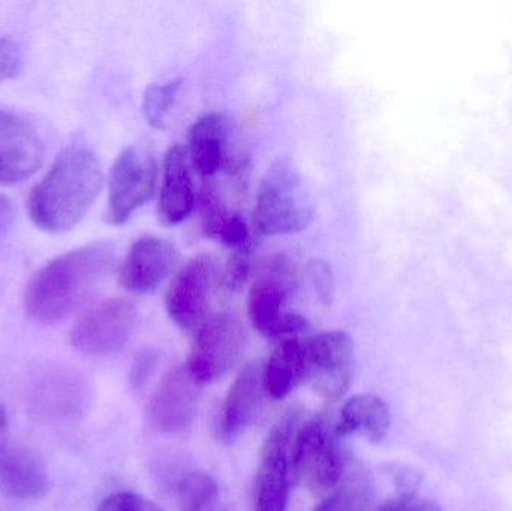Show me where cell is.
I'll return each mask as SVG.
<instances>
[{"label":"cell","mask_w":512,"mask_h":511,"mask_svg":"<svg viewBox=\"0 0 512 511\" xmlns=\"http://www.w3.org/2000/svg\"><path fill=\"white\" fill-rule=\"evenodd\" d=\"M96 511H162V509L143 495L119 492L108 497Z\"/></svg>","instance_id":"27"},{"label":"cell","mask_w":512,"mask_h":511,"mask_svg":"<svg viewBox=\"0 0 512 511\" xmlns=\"http://www.w3.org/2000/svg\"><path fill=\"white\" fill-rule=\"evenodd\" d=\"M313 219V203L300 177L286 167L271 168L259 188L254 224L259 234L279 236L306 230Z\"/></svg>","instance_id":"5"},{"label":"cell","mask_w":512,"mask_h":511,"mask_svg":"<svg viewBox=\"0 0 512 511\" xmlns=\"http://www.w3.org/2000/svg\"><path fill=\"white\" fill-rule=\"evenodd\" d=\"M83 383L72 372L44 375L32 390L33 411L44 419H68L80 413L84 404Z\"/></svg>","instance_id":"19"},{"label":"cell","mask_w":512,"mask_h":511,"mask_svg":"<svg viewBox=\"0 0 512 511\" xmlns=\"http://www.w3.org/2000/svg\"><path fill=\"white\" fill-rule=\"evenodd\" d=\"M245 350V332L233 315L210 317L195 335L186 371L198 387L212 386L239 363Z\"/></svg>","instance_id":"6"},{"label":"cell","mask_w":512,"mask_h":511,"mask_svg":"<svg viewBox=\"0 0 512 511\" xmlns=\"http://www.w3.org/2000/svg\"><path fill=\"white\" fill-rule=\"evenodd\" d=\"M15 219V207L11 200L0 195V237L9 230Z\"/></svg>","instance_id":"31"},{"label":"cell","mask_w":512,"mask_h":511,"mask_svg":"<svg viewBox=\"0 0 512 511\" xmlns=\"http://www.w3.org/2000/svg\"><path fill=\"white\" fill-rule=\"evenodd\" d=\"M307 375V344L301 342L300 338L280 341L264 368L265 392L273 399L286 398L307 380Z\"/></svg>","instance_id":"20"},{"label":"cell","mask_w":512,"mask_h":511,"mask_svg":"<svg viewBox=\"0 0 512 511\" xmlns=\"http://www.w3.org/2000/svg\"><path fill=\"white\" fill-rule=\"evenodd\" d=\"M48 474L38 456L0 437V494L14 500H36L48 491Z\"/></svg>","instance_id":"17"},{"label":"cell","mask_w":512,"mask_h":511,"mask_svg":"<svg viewBox=\"0 0 512 511\" xmlns=\"http://www.w3.org/2000/svg\"><path fill=\"white\" fill-rule=\"evenodd\" d=\"M201 227L209 239L231 251L252 245L248 225L240 213L231 210L212 188L201 194Z\"/></svg>","instance_id":"22"},{"label":"cell","mask_w":512,"mask_h":511,"mask_svg":"<svg viewBox=\"0 0 512 511\" xmlns=\"http://www.w3.org/2000/svg\"><path fill=\"white\" fill-rule=\"evenodd\" d=\"M297 288L294 263L285 255H274L262 264L249 293V318L252 326L273 341L300 338L307 321L289 309Z\"/></svg>","instance_id":"3"},{"label":"cell","mask_w":512,"mask_h":511,"mask_svg":"<svg viewBox=\"0 0 512 511\" xmlns=\"http://www.w3.org/2000/svg\"><path fill=\"white\" fill-rule=\"evenodd\" d=\"M222 275L210 255H198L179 270L165 297L168 315L185 332H197L210 318L213 296Z\"/></svg>","instance_id":"8"},{"label":"cell","mask_w":512,"mask_h":511,"mask_svg":"<svg viewBox=\"0 0 512 511\" xmlns=\"http://www.w3.org/2000/svg\"><path fill=\"white\" fill-rule=\"evenodd\" d=\"M309 380L313 392L336 402L348 392L354 377L355 348L345 332H325L307 342Z\"/></svg>","instance_id":"11"},{"label":"cell","mask_w":512,"mask_h":511,"mask_svg":"<svg viewBox=\"0 0 512 511\" xmlns=\"http://www.w3.org/2000/svg\"><path fill=\"white\" fill-rule=\"evenodd\" d=\"M336 425L313 417L298 428L292 446L295 482L304 483L315 495L330 494L342 482L345 461Z\"/></svg>","instance_id":"4"},{"label":"cell","mask_w":512,"mask_h":511,"mask_svg":"<svg viewBox=\"0 0 512 511\" xmlns=\"http://www.w3.org/2000/svg\"><path fill=\"white\" fill-rule=\"evenodd\" d=\"M6 429H8V419H6V411L0 404V437H5Z\"/></svg>","instance_id":"32"},{"label":"cell","mask_w":512,"mask_h":511,"mask_svg":"<svg viewBox=\"0 0 512 511\" xmlns=\"http://www.w3.org/2000/svg\"><path fill=\"white\" fill-rule=\"evenodd\" d=\"M102 180L101 164L92 150L68 147L30 192L27 204L30 219L45 233L71 230L95 203Z\"/></svg>","instance_id":"2"},{"label":"cell","mask_w":512,"mask_h":511,"mask_svg":"<svg viewBox=\"0 0 512 511\" xmlns=\"http://www.w3.org/2000/svg\"><path fill=\"white\" fill-rule=\"evenodd\" d=\"M373 495L372 480L363 470H358L348 474L313 511H369Z\"/></svg>","instance_id":"23"},{"label":"cell","mask_w":512,"mask_h":511,"mask_svg":"<svg viewBox=\"0 0 512 511\" xmlns=\"http://www.w3.org/2000/svg\"><path fill=\"white\" fill-rule=\"evenodd\" d=\"M114 264L116 249L105 242L89 243L54 258L27 285V315L42 324L65 320L107 281Z\"/></svg>","instance_id":"1"},{"label":"cell","mask_w":512,"mask_h":511,"mask_svg":"<svg viewBox=\"0 0 512 511\" xmlns=\"http://www.w3.org/2000/svg\"><path fill=\"white\" fill-rule=\"evenodd\" d=\"M307 276L322 302L328 303L333 299L334 276L328 263L322 260H312L307 266Z\"/></svg>","instance_id":"28"},{"label":"cell","mask_w":512,"mask_h":511,"mask_svg":"<svg viewBox=\"0 0 512 511\" xmlns=\"http://www.w3.org/2000/svg\"><path fill=\"white\" fill-rule=\"evenodd\" d=\"M194 207L195 189L188 153L185 147H171L165 155L161 195H159V219L168 227L182 224L189 218Z\"/></svg>","instance_id":"18"},{"label":"cell","mask_w":512,"mask_h":511,"mask_svg":"<svg viewBox=\"0 0 512 511\" xmlns=\"http://www.w3.org/2000/svg\"><path fill=\"white\" fill-rule=\"evenodd\" d=\"M264 395H267L264 369L259 365L243 368L231 384L222 407L219 432L224 440H236L249 426L254 425L264 405Z\"/></svg>","instance_id":"16"},{"label":"cell","mask_w":512,"mask_h":511,"mask_svg":"<svg viewBox=\"0 0 512 511\" xmlns=\"http://www.w3.org/2000/svg\"><path fill=\"white\" fill-rule=\"evenodd\" d=\"M20 47L14 39L0 38V81L11 80L20 72Z\"/></svg>","instance_id":"29"},{"label":"cell","mask_w":512,"mask_h":511,"mask_svg":"<svg viewBox=\"0 0 512 511\" xmlns=\"http://www.w3.org/2000/svg\"><path fill=\"white\" fill-rule=\"evenodd\" d=\"M391 428V413L384 399L375 395H355L345 402L336 425L340 438L357 435L369 443H379Z\"/></svg>","instance_id":"21"},{"label":"cell","mask_w":512,"mask_h":511,"mask_svg":"<svg viewBox=\"0 0 512 511\" xmlns=\"http://www.w3.org/2000/svg\"><path fill=\"white\" fill-rule=\"evenodd\" d=\"M44 147L29 123L0 111V185L29 179L42 164Z\"/></svg>","instance_id":"15"},{"label":"cell","mask_w":512,"mask_h":511,"mask_svg":"<svg viewBox=\"0 0 512 511\" xmlns=\"http://www.w3.org/2000/svg\"><path fill=\"white\" fill-rule=\"evenodd\" d=\"M179 511H228L216 480L209 474L191 473L177 488Z\"/></svg>","instance_id":"24"},{"label":"cell","mask_w":512,"mask_h":511,"mask_svg":"<svg viewBox=\"0 0 512 511\" xmlns=\"http://www.w3.org/2000/svg\"><path fill=\"white\" fill-rule=\"evenodd\" d=\"M158 165L149 147L129 146L122 150L110 173L105 219L119 227L129 221L155 191Z\"/></svg>","instance_id":"9"},{"label":"cell","mask_w":512,"mask_h":511,"mask_svg":"<svg viewBox=\"0 0 512 511\" xmlns=\"http://www.w3.org/2000/svg\"><path fill=\"white\" fill-rule=\"evenodd\" d=\"M180 87H182V80H173L164 84H156L147 89L146 95H144L143 111L150 125L155 128L164 126L165 120L176 102L177 95H179Z\"/></svg>","instance_id":"25"},{"label":"cell","mask_w":512,"mask_h":511,"mask_svg":"<svg viewBox=\"0 0 512 511\" xmlns=\"http://www.w3.org/2000/svg\"><path fill=\"white\" fill-rule=\"evenodd\" d=\"M137 318V308L128 299L104 300L77 321L71 333L72 347L89 359L114 356L131 341Z\"/></svg>","instance_id":"7"},{"label":"cell","mask_w":512,"mask_h":511,"mask_svg":"<svg viewBox=\"0 0 512 511\" xmlns=\"http://www.w3.org/2000/svg\"><path fill=\"white\" fill-rule=\"evenodd\" d=\"M188 153L191 167L201 177L242 167L243 155L234 147L233 129L224 114H207L189 129Z\"/></svg>","instance_id":"12"},{"label":"cell","mask_w":512,"mask_h":511,"mask_svg":"<svg viewBox=\"0 0 512 511\" xmlns=\"http://www.w3.org/2000/svg\"><path fill=\"white\" fill-rule=\"evenodd\" d=\"M297 426V420H285L265 440L256 471L255 511L288 510L292 485L295 483L292 446Z\"/></svg>","instance_id":"10"},{"label":"cell","mask_w":512,"mask_h":511,"mask_svg":"<svg viewBox=\"0 0 512 511\" xmlns=\"http://www.w3.org/2000/svg\"><path fill=\"white\" fill-rule=\"evenodd\" d=\"M198 389L186 368H171L150 398L149 414L153 425L164 434H177L189 428L198 413Z\"/></svg>","instance_id":"14"},{"label":"cell","mask_w":512,"mask_h":511,"mask_svg":"<svg viewBox=\"0 0 512 511\" xmlns=\"http://www.w3.org/2000/svg\"><path fill=\"white\" fill-rule=\"evenodd\" d=\"M179 258L176 246L168 240L141 237L120 266V287L134 294L152 293L174 272Z\"/></svg>","instance_id":"13"},{"label":"cell","mask_w":512,"mask_h":511,"mask_svg":"<svg viewBox=\"0 0 512 511\" xmlns=\"http://www.w3.org/2000/svg\"><path fill=\"white\" fill-rule=\"evenodd\" d=\"M252 246L254 245L231 251L227 267L222 275V284L228 290H240L248 281L249 273H251Z\"/></svg>","instance_id":"26"},{"label":"cell","mask_w":512,"mask_h":511,"mask_svg":"<svg viewBox=\"0 0 512 511\" xmlns=\"http://www.w3.org/2000/svg\"><path fill=\"white\" fill-rule=\"evenodd\" d=\"M375 511H442L433 501L417 494H402L379 506Z\"/></svg>","instance_id":"30"}]
</instances>
